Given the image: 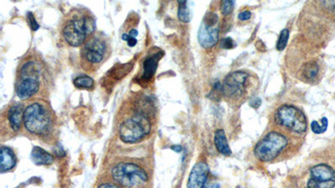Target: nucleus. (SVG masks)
I'll return each mask as SVG.
<instances>
[{
    "label": "nucleus",
    "instance_id": "39448f33",
    "mask_svg": "<svg viewBox=\"0 0 335 188\" xmlns=\"http://www.w3.org/2000/svg\"><path fill=\"white\" fill-rule=\"evenodd\" d=\"M94 14L86 8H73L62 18L60 35L71 47L82 45L96 32Z\"/></svg>",
    "mask_w": 335,
    "mask_h": 188
},
{
    "label": "nucleus",
    "instance_id": "4be33fe9",
    "mask_svg": "<svg viewBox=\"0 0 335 188\" xmlns=\"http://www.w3.org/2000/svg\"><path fill=\"white\" fill-rule=\"evenodd\" d=\"M307 185L308 188H333L335 186V181H318L310 178Z\"/></svg>",
    "mask_w": 335,
    "mask_h": 188
},
{
    "label": "nucleus",
    "instance_id": "9b49d317",
    "mask_svg": "<svg viewBox=\"0 0 335 188\" xmlns=\"http://www.w3.org/2000/svg\"><path fill=\"white\" fill-rule=\"evenodd\" d=\"M248 77V74L243 72H235L229 74L221 84L222 94L227 97H241L246 89Z\"/></svg>",
    "mask_w": 335,
    "mask_h": 188
},
{
    "label": "nucleus",
    "instance_id": "bb28decb",
    "mask_svg": "<svg viewBox=\"0 0 335 188\" xmlns=\"http://www.w3.org/2000/svg\"><path fill=\"white\" fill-rule=\"evenodd\" d=\"M236 45H237V44L235 43L234 40H233L232 38H229V37H227V38L222 39L221 44V47L224 49H226V50L235 48Z\"/></svg>",
    "mask_w": 335,
    "mask_h": 188
},
{
    "label": "nucleus",
    "instance_id": "cd10ccee",
    "mask_svg": "<svg viewBox=\"0 0 335 188\" xmlns=\"http://www.w3.org/2000/svg\"><path fill=\"white\" fill-rule=\"evenodd\" d=\"M28 19L30 20L29 21V23H30V27L32 28L33 30H36L39 29V25L36 23L35 17H34V15L31 13L28 14Z\"/></svg>",
    "mask_w": 335,
    "mask_h": 188
},
{
    "label": "nucleus",
    "instance_id": "f257e3e1",
    "mask_svg": "<svg viewBox=\"0 0 335 188\" xmlns=\"http://www.w3.org/2000/svg\"><path fill=\"white\" fill-rule=\"evenodd\" d=\"M158 110L151 97L142 93L130 95L117 114V135L122 143L138 144L148 140L156 126Z\"/></svg>",
    "mask_w": 335,
    "mask_h": 188
},
{
    "label": "nucleus",
    "instance_id": "2eb2a0df",
    "mask_svg": "<svg viewBox=\"0 0 335 188\" xmlns=\"http://www.w3.org/2000/svg\"><path fill=\"white\" fill-rule=\"evenodd\" d=\"M214 143L217 151L224 156H231L232 150L229 148L227 138L225 135V131L223 129H218L215 131Z\"/></svg>",
    "mask_w": 335,
    "mask_h": 188
},
{
    "label": "nucleus",
    "instance_id": "a878e982",
    "mask_svg": "<svg viewBox=\"0 0 335 188\" xmlns=\"http://www.w3.org/2000/svg\"><path fill=\"white\" fill-rule=\"evenodd\" d=\"M138 35V31L136 30H133L130 31L129 35H126L124 34L122 35V39H125L128 41V44L129 46H134L137 44V39H136V36Z\"/></svg>",
    "mask_w": 335,
    "mask_h": 188
},
{
    "label": "nucleus",
    "instance_id": "c756f323",
    "mask_svg": "<svg viewBox=\"0 0 335 188\" xmlns=\"http://www.w3.org/2000/svg\"><path fill=\"white\" fill-rule=\"evenodd\" d=\"M261 104H262L261 99L257 98V97L252 99L250 102H249V105H250L252 107L254 108V109H257V108L259 107V106H261Z\"/></svg>",
    "mask_w": 335,
    "mask_h": 188
},
{
    "label": "nucleus",
    "instance_id": "7c9ffc66",
    "mask_svg": "<svg viewBox=\"0 0 335 188\" xmlns=\"http://www.w3.org/2000/svg\"><path fill=\"white\" fill-rule=\"evenodd\" d=\"M204 188H221V186H220V184L217 183V182H212V183L209 184V185L204 186Z\"/></svg>",
    "mask_w": 335,
    "mask_h": 188
},
{
    "label": "nucleus",
    "instance_id": "423d86ee",
    "mask_svg": "<svg viewBox=\"0 0 335 188\" xmlns=\"http://www.w3.org/2000/svg\"><path fill=\"white\" fill-rule=\"evenodd\" d=\"M112 53L110 39L103 33L96 31L80 46V67L87 73H95L111 57Z\"/></svg>",
    "mask_w": 335,
    "mask_h": 188
},
{
    "label": "nucleus",
    "instance_id": "2f4dec72",
    "mask_svg": "<svg viewBox=\"0 0 335 188\" xmlns=\"http://www.w3.org/2000/svg\"><path fill=\"white\" fill-rule=\"evenodd\" d=\"M172 149L175 150V152H181L182 151L181 147H179V146H176V147H173Z\"/></svg>",
    "mask_w": 335,
    "mask_h": 188
},
{
    "label": "nucleus",
    "instance_id": "4468645a",
    "mask_svg": "<svg viewBox=\"0 0 335 188\" xmlns=\"http://www.w3.org/2000/svg\"><path fill=\"white\" fill-rule=\"evenodd\" d=\"M311 178L318 181H326L334 180L335 172L333 168L324 164L315 166L310 171Z\"/></svg>",
    "mask_w": 335,
    "mask_h": 188
},
{
    "label": "nucleus",
    "instance_id": "412c9836",
    "mask_svg": "<svg viewBox=\"0 0 335 188\" xmlns=\"http://www.w3.org/2000/svg\"><path fill=\"white\" fill-rule=\"evenodd\" d=\"M328 122L326 117H323L321 120V124L319 122L313 121L311 123V130L315 134H323L327 131L328 128Z\"/></svg>",
    "mask_w": 335,
    "mask_h": 188
},
{
    "label": "nucleus",
    "instance_id": "20e7f679",
    "mask_svg": "<svg viewBox=\"0 0 335 188\" xmlns=\"http://www.w3.org/2000/svg\"><path fill=\"white\" fill-rule=\"evenodd\" d=\"M107 175L122 188H150L152 170L146 157L121 156L109 163Z\"/></svg>",
    "mask_w": 335,
    "mask_h": 188
},
{
    "label": "nucleus",
    "instance_id": "6e6552de",
    "mask_svg": "<svg viewBox=\"0 0 335 188\" xmlns=\"http://www.w3.org/2000/svg\"><path fill=\"white\" fill-rule=\"evenodd\" d=\"M287 146V139L278 132H270L256 145L254 154L260 161H271L280 155Z\"/></svg>",
    "mask_w": 335,
    "mask_h": 188
},
{
    "label": "nucleus",
    "instance_id": "f8f14e48",
    "mask_svg": "<svg viewBox=\"0 0 335 188\" xmlns=\"http://www.w3.org/2000/svg\"><path fill=\"white\" fill-rule=\"evenodd\" d=\"M209 166L204 161H199L194 166L189 177L187 187L204 188L209 176Z\"/></svg>",
    "mask_w": 335,
    "mask_h": 188
},
{
    "label": "nucleus",
    "instance_id": "aec40b11",
    "mask_svg": "<svg viewBox=\"0 0 335 188\" xmlns=\"http://www.w3.org/2000/svg\"><path fill=\"white\" fill-rule=\"evenodd\" d=\"M179 9H178V18L179 20L184 23H189L191 21V13L189 9L187 1H179Z\"/></svg>",
    "mask_w": 335,
    "mask_h": 188
},
{
    "label": "nucleus",
    "instance_id": "0eeeda50",
    "mask_svg": "<svg viewBox=\"0 0 335 188\" xmlns=\"http://www.w3.org/2000/svg\"><path fill=\"white\" fill-rule=\"evenodd\" d=\"M24 110L25 104L18 102L9 104L3 110L0 116V135L2 142L14 137L19 132L22 133Z\"/></svg>",
    "mask_w": 335,
    "mask_h": 188
},
{
    "label": "nucleus",
    "instance_id": "7ed1b4c3",
    "mask_svg": "<svg viewBox=\"0 0 335 188\" xmlns=\"http://www.w3.org/2000/svg\"><path fill=\"white\" fill-rule=\"evenodd\" d=\"M22 133L45 144H55L58 138V119L46 99L25 101Z\"/></svg>",
    "mask_w": 335,
    "mask_h": 188
},
{
    "label": "nucleus",
    "instance_id": "b1692460",
    "mask_svg": "<svg viewBox=\"0 0 335 188\" xmlns=\"http://www.w3.org/2000/svg\"><path fill=\"white\" fill-rule=\"evenodd\" d=\"M97 188H122L119 184L113 181L108 175L101 176V181H99Z\"/></svg>",
    "mask_w": 335,
    "mask_h": 188
},
{
    "label": "nucleus",
    "instance_id": "f3484780",
    "mask_svg": "<svg viewBox=\"0 0 335 188\" xmlns=\"http://www.w3.org/2000/svg\"><path fill=\"white\" fill-rule=\"evenodd\" d=\"M160 53L156 54L152 57L148 58V60L145 63L144 72H143V76L146 79H151L152 76H154L156 70L157 64L159 62V59L162 56H160Z\"/></svg>",
    "mask_w": 335,
    "mask_h": 188
},
{
    "label": "nucleus",
    "instance_id": "dca6fc26",
    "mask_svg": "<svg viewBox=\"0 0 335 188\" xmlns=\"http://www.w3.org/2000/svg\"><path fill=\"white\" fill-rule=\"evenodd\" d=\"M33 162L38 166H49L54 162V157L40 147H33L31 152Z\"/></svg>",
    "mask_w": 335,
    "mask_h": 188
},
{
    "label": "nucleus",
    "instance_id": "5701e85b",
    "mask_svg": "<svg viewBox=\"0 0 335 188\" xmlns=\"http://www.w3.org/2000/svg\"><path fill=\"white\" fill-rule=\"evenodd\" d=\"M289 39V31L287 29H284L281 31L280 35L278 38V42H277V50L278 51H282L286 48L287 44V41Z\"/></svg>",
    "mask_w": 335,
    "mask_h": 188
},
{
    "label": "nucleus",
    "instance_id": "6ab92c4d",
    "mask_svg": "<svg viewBox=\"0 0 335 188\" xmlns=\"http://www.w3.org/2000/svg\"><path fill=\"white\" fill-rule=\"evenodd\" d=\"M303 76L307 81H312L317 76L319 72V65L317 63H306L303 67Z\"/></svg>",
    "mask_w": 335,
    "mask_h": 188
},
{
    "label": "nucleus",
    "instance_id": "ddd939ff",
    "mask_svg": "<svg viewBox=\"0 0 335 188\" xmlns=\"http://www.w3.org/2000/svg\"><path fill=\"white\" fill-rule=\"evenodd\" d=\"M1 172L13 170L17 164V156L14 151L7 147H1Z\"/></svg>",
    "mask_w": 335,
    "mask_h": 188
},
{
    "label": "nucleus",
    "instance_id": "393cba45",
    "mask_svg": "<svg viewBox=\"0 0 335 188\" xmlns=\"http://www.w3.org/2000/svg\"><path fill=\"white\" fill-rule=\"evenodd\" d=\"M234 1H229V0L222 1L221 4V11L222 14L228 15L231 14L234 9Z\"/></svg>",
    "mask_w": 335,
    "mask_h": 188
},
{
    "label": "nucleus",
    "instance_id": "f03ea898",
    "mask_svg": "<svg viewBox=\"0 0 335 188\" xmlns=\"http://www.w3.org/2000/svg\"><path fill=\"white\" fill-rule=\"evenodd\" d=\"M53 77L41 55L35 50L25 55L17 67L14 90L21 101L46 99L51 92Z\"/></svg>",
    "mask_w": 335,
    "mask_h": 188
},
{
    "label": "nucleus",
    "instance_id": "9d476101",
    "mask_svg": "<svg viewBox=\"0 0 335 188\" xmlns=\"http://www.w3.org/2000/svg\"><path fill=\"white\" fill-rule=\"evenodd\" d=\"M198 40L204 49H211L216 45L219 40V17L217 14L209 12L204 15L198 32Z\"/></svg>",
    "mask_w": 335,
    "mask_h": 188
},
{
    "label": "nucleus",
    "instance_id": "1a4fd4ad",
    "mask_svg": "<svg viewBox=\"0 0 335 188\" xmlns=\"http://www.w3.org/2000/svg\"><path fill=\"white\" fill-rule=\"evenodd\" d=\"M276 122L290 131L303 133L307 130V119L304 113L295 106H282L275 115Z\"/></svg>",
    "mask_w": 335,
    "mask_h": 188
},
{
    "label": "nucleus",
    "instance_id": "a211bd4d",
    "mask_svg": "<svg viewBox=\"0 0 335 188\" xmlns=\"http://www.w3.org/2000/svg\"><path fill=\"white\" fill-rule=\"evenodd\" d=\"M73 84L78 89H84V90H92L94 88V81L92 77L88 75L79 76L74 79Z\"/></svg>",
    "mask_w": 335,
    "mask_h": 188
},
{
    "label": "nucleus",
    "instance_id": "c85d7f7f",
    "mask_svg": "<svg viewBox=\"0 0 335 188\" xmlns=\"http://www.w3.org/2000/svg\"><path fill=\"white\" fill-rule=\"evenodd\" d=\"M252 17V13L249 10H245V11L241 12L238 14V18L241 21H246L250 19Z\"/></svg>",
    "mask_w": 335,
    "mask_h": 188
}]
</instances>
